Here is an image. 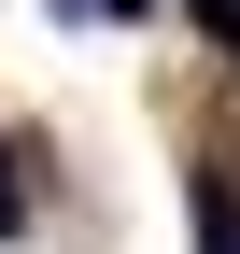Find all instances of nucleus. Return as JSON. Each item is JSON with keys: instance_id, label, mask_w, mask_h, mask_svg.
<instances>
[{"instance_id": "nucleus-3", "label": "nucleus", "mask_w": 240, "mask_h": 254, "mask_svg": "<svg viewBox=\"0 0 240 254\" xmlns=\"http://www.w3.org/2000/svg\"><path fill=\"white\" fill-rule=\"evenodd\" d=\"M99 14H141V0H99Z\"/></svg>"}, {"instance_id": "nucleus-1", "label": "nucleus", "mask_w": 240, "mask_h": 254, "mask_svg": "<svg viewBox=\"0 0 240 254\" xmlns=\"http://www.w3.org/2000/svg\"><path fill=\"white\" fill-rule=\"evenodd\" d=\"M184 198H198V254H240V155H226V141L198 155V184H184Z\"/></svg>"}, {"instance_id": "nucleus-2", "label": "nucleus", "mask_w": 240, "mask_h": 254, "mask_svg": "<svg viewBox=\"0 0 240 254\" xmlns=\"http://www.w3.org/2000/svg\"><path fill=\"white\" fill-rule=\"evenodd\" d=\"M198 28H212V43H226V57H240V0H198Z\"/></svg>"}]
</instances>
